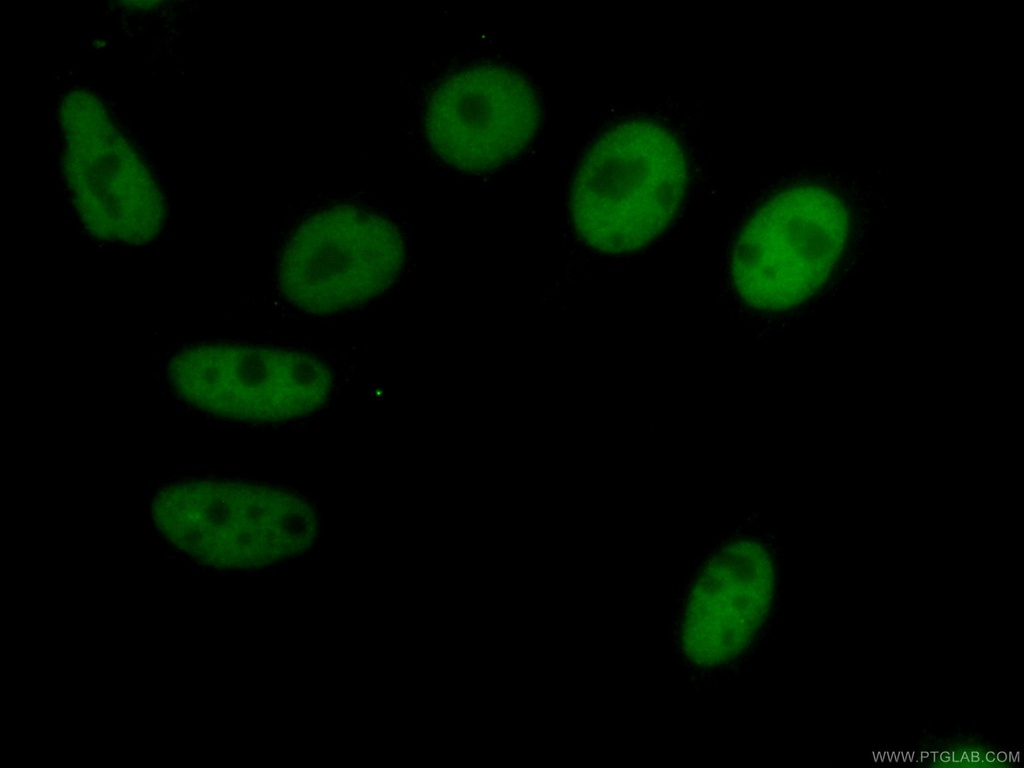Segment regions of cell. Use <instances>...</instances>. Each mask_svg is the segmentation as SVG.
<instances>
[{
    "label": "cell",
    "mask_w": 1024,
    "mask_h": 768,
    "mask_svg": "<svg viewBox=\"0 0 1024 768\" xmlns=\"http://www.w3.org/2000/svg\"><path fill=\"white\" fill-rule=\"evenodd\" d=\"M426 132L435 152L451 167L481 173L521 154L540 122L530 82L502 64L467 67L434 90Z\"/></svg>",
    "instance_id": "4"
},
{
    "label": "cell",
    "mask_w": 1024,
    "mask_h": 768,
    "mask_svg": "<svg viewBox=\"0 0 1024 768\" xmlns=\"http://www.w3.org/2000/svg\"><path fill=\"white\" fill-rule=\"evenodd\" d=\"M687 182L686 157L669 130L650 120L623 121L602 133L577 166L574 224L605 253L639 250L673 221Z\"/></svg>",
    "instance_id": "1"
},
{
    "label": "cell",
    "mask_w": 1024,
    "mask_h": 768,
    "mask_svg": "<svg viewBox=\"0 0 1024 768\" xmlns=\"http://www.w3.org/2000/svg\"><path fill=\"white\" fill-rule=\"evenodd\" d=\"M773 587L768 561L757 549L731 550L715 559L685 604L682 642L687 656L702 666L737 657L765 621Z\"/></svg>",
    "instance_id": "6"
},
{
    "label": "cell",
    "mask_w": 1024,
    "mask_h": 768,
    "mask_svg": "<svg viewBox=\"0 0 1024 768\" xmlns=\"http://www.w3.org/2000/svg\"><path fill=\"white\" fill-rule=\"evenodd\" d=\"M169 370L175 390L187 401L243 419L313 410L331 387L325 367L315 359L256 345L194 346L175 356Z\"/></svg>",
    "instance_id": "5"
},
{
    "label": "cell",
    "mask_w": 1024,
    "mask_h": 768,
    "mask_svg": "<svg viewBox=\"0 0 1024 768\" xmlns=\"http://www.w3.org/2000/svg\"><path fill=\"white\" fill-rule=\"evenodd\" d=\"M402 262V242L390 223L340 208L313 216L295 231L280 262L279 282L299 308L336 312L384 291Z\"/></svg>",
    "instance_id": "3"
},
{
    "label": "cell",
    "mask_w": 1024,
    "mask_h": 768,
    "mask_svg": "<svg viewBox=\"0 0 1024 768\" xmlns=\"http://www.w3.org/2000/svg\"><path fill=\"white\" fill-rule=\"evenodd\" d=\"M846 232L844 207L827 190L808 185L782 190L759 207L734 243L736 291L759 310L799 304L827 278Z\"/></svg>",
    "instance_id": "2"
}]
</instances>
